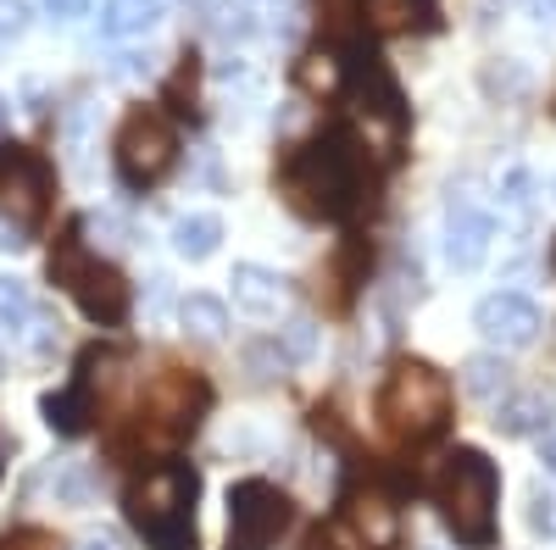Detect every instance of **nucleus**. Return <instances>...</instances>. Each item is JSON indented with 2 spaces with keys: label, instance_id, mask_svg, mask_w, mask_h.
<instances>
[{
  "label": "nucleus",
  "instance_id": "obj_20",
  "mask_svg": "<svg viewBox=\"0 0 556 550\" xmlns=\"http://www.w3.org/2000/svg\"><path fill=\"white\" fill-rule=\"evenodd\" d=\"M506 434H534L551 423V400L545 395H518V400H506L501 406V418H495Z\"/></svg>",
  "mask_w": 556,
  "mask_h": 550
},
{
  "label": "nucleus",
  "instance_id": "obj_25",
  "mask_svg": "<svg viewBox=\"0 0 556 550\" xmlns=\"http://www.w3.org/2000/svg\"><path fill=\"white\" fill-rule=\"evenodd\" d=\"M28 28V0H0V39H17Z\"/></svg>",
  "mask_w": 556,
  "mask_h": 550
},
{
  "label": "nucleus",
  "instance_id": "obj_3",
  "mask_svg": "<svg viewBox=\"0 0 556 550\" xmlns=\"http://www.w3.org/2000/svg\"><path fill=\"white\" fill-rule=\"evenodd\" d=\"M195 495H201V478L190 468L162 462L128 484L123 507L151 550H195Z\"/></svg>",
  "mask_w": 556,
  "mask_h": 550
},
{
  "label": "nucleus",
  "instance_id": "obj_5",
  "mask_svg": "<svg viewBox=\"0 0 556 550\" xmlns=\"http://www.w3.org/2000/svg\"><path fill=\"white\" fill-rule=\"evenodd\" d=\"M51 279L73 295V306L89 317V323H101V329H117L123 317H128V279L101 261L96 251L84 245V222H67L62 228V245L51 251Z\"/></svg>",
  "mask_w": 556,
  "mask_h": 550
},
{
  "label": "nucleus",
  "instance_id": "obj_14",
  "mask_svg": "<svg viewBox=\"0 0 556 550\" xmlns=\"http://www.w3.org/2000/svg\"><path fill=\"white\" fill-rule=\"evenodd\" d=\"M89 418H96V395H89V373L78 367V379L56 395H45V423H51L56 434H84Z\"/></svg>",
  "mask_w": 556,
  "mask_h": 550
},
{
  "label": "nucleus",
  "instance_id": "obj_1",
  "mask_svg": "<svg viewBox=\"0 0 556 550\" xmlns=\"http://www.w3.org/2000/svg\"><path fill=\"white\" fill-rule=\"evenodd\" d=\"M278 195L306 222H351L374 206V167H367V145L356 140V128L329 123L306 145H295L278 167Z\"/></svg>",
  "mask_w": 556,
  "mask_h": 550
},
{
  "label": "nucleus",
  "instance_id": "obj_34",
  "mask_svg": "<svg viewBox=\"0 0 556 550\" xmlns=\"http://www.w3.org/2000/svg\"><path fill=\"white\" fill-rule=\"evenodd\" d=\"M551 267H556V251H551Z\"/></svg>",
  "mask_w": 556,
  "mask_h": 550
},
{
  "label": "nucleus",
  "instance_id": "obj_31",
  "mask_svg": "<svg viewBox=\"0 0 556 550\" xmlns=\"http://www.w3.org/2000/svg\"><path fill=\"white\" fill-rule=\"evenodd\" d=\"M534 12H540V17H551V23H556V0H534Z\"/></svg>",
  "mask_w": 556,
  "mask_h": 550
},
{
  "label": "nucleus",
  "instance_id": "obj_23",
  "mask_svg": "<svg viewBox=\"0 0 556 550\" xmlns=\"http://www.w3.org/2000/svg\"><path fill=\"white\" fill-rule=\"evenodd\" d=\"M484 84H490V95H523V89H529V73H523L518 62H501V67L484 73Z\"/></svg>",
  "mask_w": 556,
  "mask_h": 550
},
{
  "label": "nucleus",
  "instance_id": "obj_6",
  "mask_svg": "<svg viewBox=\"0 0 556 550\" xmlns=\"http://www.w3.org/2000/svg\"><path fill=\"white\" fill-rule=\"evenodd\" d=\"M112 162H117V178L128 183V190H156L178 162V133H173L167 112L162 106H134L117 123Z\"/></svg>",
  "mask_w": 556,
  "mask_h": 550
},
{
  "label": "nucleus",
  "instance_id": "obj_30",
  "mask_svg": "<svg viewBox=\"0 0 556 550\" xmlns=\"http://www.w3.org/2000/svg\"><path fill=\"white\" fill-rule=\"evenodd\" d=\"M540 462H545V473H556V434H545V445H540Z\"/></svg>",
  "mask_w": 556,
  "mask_h": 550
},
{
  "label": "nucleus",
  "instance_id": "obj_7",
  "mask_svg": "<svg viewBox=\"0 0 556 550\" xmlns=\"http://www.w3.org/2000/svg\"><path fill=\"white\" fill-rule=\"evenodd\" d=\"M295 507L290 495L267 484V478H245L228 489V550H273L278 534L290 528Z\"/></svg>",
  "mask_w": 556,
  "mask_h": 550
},
{
  "label": "nucleus",
  "instance_id": "obj_17",
  "mask_svg": "<svg viewBox=\"0 0 556 550\" xmlns=\"http://www.w3.org/2000/svg\"><path fill=\"white\" fill-rule=\"evenodd\" d=\"M223 240V222L212 212H190V217H178L173 222V251L178 256H190V261H206Z\"/></svg>",
  "mask_w": 556,
  "mask_h": 550
},
{
  "label": "nucleus",
  "instance_id": "obj_32",
  "mask_svg": "<svg viewBox=\"0 0 556 550\" xmlns=\"http://www.w3.org/2000/svg\"><path fill=\"white\" fill-rule=\"evenodd\" d=\"M84 550H123V545H117V539H89Z\"/></svg>",
  "mask_w": 556,
  "mask_h": 550
},
{
  "label": "nucleus",
  "instance_id": "obj_10",
  "mask_svg": "<svg viewBox=\"0 0 556 550\" xmlns=\"http://www.w3.org/2000/svg\"><path fill=\"white\" fill-rule=\"evenodd\" d=\"M334 523L345 528V539L356 550H395L401 545V507H395L384 489H374V484L351 489L340 500V517Z\"/></svg>",
  "mask_w": 556,
  "mask_h": 550
},
{
  "label": "nucleus",
  "instance_id": "obj_18",
  "mask_svg": "<svg viewBox=\"0 0 556 550\" xmlns=\"http://www.w3.org/2000/svg\"><path fill=\"white\" fill-rule=\"evenodd\" d=\"M506 384H513V367H506L501 356H468V361H462V389H468V395L501 400Z\"/></svg>",
  "mask_w": 556,
  "mask_h": 550
},
{
  "label": "nucleus",
  "instance_id": "obj_2",
  "mask_svg": "<svg viewBox=\"0 0 556 550\" xmlns=\"http://www.w3.org/2000/svg\"><path fill=\"white\" fill-rule=\"evenodd\" d=\"M434 507L445 517V528L456 534V545L484 550L495 545V512H501V473L484 450L456 445L445 450V462L434 473Z\"/></svg>",
  "mask_w": 556,
  "mask_h": 550
},
{
  "label": "nucleus",
  "instance_id": "obj_13",
  "mask_svg": "<svg viewBox=\"0 0 556 550\" xmlns=\"http://www.w3.org/2000/svg\"><path fill=\"white\" fill-rule=\"evenodd\" d=\"M374 34H429L440 28V0H362Z\"/></svg>",
  "mask_w": 556,
  "mask_h": 550
},
{
  "label": "nucleus",
  "instance_id": "obj_11",
  "mask_svg": "<svg viewBox=\"0 0 556 550\" xmlns=\"http://www.w3.org/2000/svg\"><path fill=\"white\" fill-rule=\"evenodd\" d=\"M490 240H495L490 206L473 201L468 183H462V190H451V206H445V261H451L456 272H473V267H484Z\"/></svg>",
  "mask_w": 556,
  "mask_h": 550
},
{
  "label": "nucleus",
  "instance_id": "obj_28",
  "mask_svg": "<svg viewBox=\"0 0 556 550\" xmlns=\"http://www.w3.org/2000/svg\"><path fill=\"white\" fill-rule=\"evenodd\" d=\"M45 12H51L56 23H67V17H84L89 12V0H45Z\"/></svg>",
  "mask_w": 556,
  "mask_h": 550
},
{
  "label": "nucleus",
  "instance_id": "obj_15",
  "mask_svg": "<svg viewBox=\"0 0 556 550\" xmlns=\"http://www.w3.org/2000/svg\"><path fill=\"white\" fill-rule=\"evenodd\" d=\"M228 284H235V300H240L245 311H256V317H267V311L278 306V295H285V279H278V272H267V267H256V261H240Z\"/></svg>",
  "mask_w": 556,
  "mask_h": 550
},
{
  "label": "nucleus",
  "instance_id": "obj_27",
  "mask_svg": "<svg viewBox=\"0 0 556 550\" xmlns=\"http://www.w3.org/2000/svg\"><path fill=\"white\" fill-rule=\"evenodd\" d=\"M306 550H356V545L345 539V528H340V523H329V528H312Z\"/></svg>",
  "mask_w": 556,
  "mask_h": 550
},
{
  "label": "nucleus",
  "instance_id": "obj_16",
  "mask_svg": "<svg viewBox=\"0 0 556 550\" xmlns=\"http://www.w3.org/2000/svg\"><path fill=\"white\" fill-rule=\"evenodd\" d=\"M156 17H162V0H106L101 7V34L106 39H134V34L156 28Z\"/></svg>",
  "mask_w": 556,
  "mask_h": 550
},
{
  "label": "nucleus",
  "instance_id": "obj_19",
  "mask_svg": "<svg viewBox=\"0 0 556 550\" xmlns=\"http://www.w3.org/2000/svg\"><path fill=\"white\" fill-rule=\"evenodd\" d=\"M178 317H184V329H190L195 340H223L228 334V306L217 295H190L178 306Z\"/></svg>",
  "mask_w": 556,
  "mask_h": 550
},
{
  "label": "nucleus",
  "instance_id": "obj_9",
  "mask_svg": "<svg viewBox=\"0 0 556 550\" xmlns=\"http://www.w3.org/2000/svg\"><path fill=\"white\" fill-rule=\"evenodd\" d=\"M206 406H212V389L195 373H162V379H151L146 400H139V429L162 445H173L201 423Z\"/></svg>",
  "mask_w": 556,
  "mask_h": 550
},
{
  "label": "nucleus",
  "instance_id": "obj_24",
  "mask_svg": "<svg viewBox=\"0 0 556 550\" xmlns=\"http://www.w3.org/2000/svg\"><path fill=\"white\" fill-rule=\"evenodd\" d=\"M312 345H317V329L306 323V317H295V323L285 329V350H290L295 361H306V356H312Z\"/></svg>",
  "mask_w": 556,
  "mask_h": 550
},
{
  "label": "nucleus",
  "instance_id": "obj_21",
  "mask_svg": "<svg viewBox=\"0 0 556 550\" xmlns=\"http://www.w3.org/2000/svg\"><path fill=\"white\" fill-rule=\"evenodd\" d=\"M0 323L7 329H34V295L23 279H0Z\"/></svg>",
  "mask_w": 556,
  "mask_h": 550
},
{
  "label": "nucleus",
  "instance_id": "obj_8",
  "mask_svg": "<svg viewBox=\"0 0 556 550\" xmlns=\"http://www.w3.org/2000/svg\"><path fill=\"white\" fill-rule=\"evenodd\" d=\"M51 195H56L51 162L28 145H0V212H7L23 234L51 217Z\"/></svg>",
  "mask_w": 556,
  "mask_h": 550
},
{
  "label": "nucleus",
  "instance_id": "obj_26",
  "mask_svg": "<svg viewBox=\"0 0 556 550\" xmlns=\"http://www.w3.org/2000/svg\"><path fill=\"white\" fill-rule=\"evenodd\" d=\"M0 550H51V534L45 528H12V534H0Z\"/></svg>",
  "mask_w": 556,
  "mask_h": 550
},
{
  "label": "nucleus",
  "instance_id": "obj_12",
  "mask_svg": "<svg viewBox=\"0 0 556 550\" xmlns=\"http://www.w3.org/2000/svg\"><path fill=\"white\" fill-rule=\"evenodd\" d=\"M473 329L490 340V345H506V350H518L540 334V306L518 290H495L473 306Z\"/></svg>",
  "mask_w": 556,
  "mask_h": 550
},
{
  "label": "nucleus",
  "instance_id": "obj_33",
  "mask_svg": "<svg viewBox=\"0 0 556 550\" xmlns=\"http://www.w3.org/2000/svg\"><path fill=\"white\" fill-rule=\"evenodd\" d=\"M7 123H12V106H7V95H0V133H7Z\"/></svg>",
  "mask_w": 556,
  "mask_h": 550
},
{
  "label": "nucleus",
  "instance_id": "obj_22",
  "mask_svg": "<svg viewBox=\"0 0 556 550\" xmlns=\"http://www.w3.org/2000/svg\"><path fill=\"white\" fill-rule=\"evenodd\" d=\"M501 206H513V212H529V206H534V172H529V167H506V178H501Z\"/></svg>",
  "mask_w": 556,
  "mask_h": 550
},
{
  "label": "nucleus",
  "instance_id": "obj_4",
  "mask_svg": "<svg viewBox=\"0 0 556 550\" xmlns=\"http://www.w3.org/2000/svg\"><path fill=\"white\" fill-rule=\"evenodd\" d=\"M379 418H384V429H390L401 445L434 439V434L451 423V379L440 373V367H429V361L401 356L390 373H384Z\"/></svg>",
  "mask_w": 556,
  "mask_h": 550
},
{
  "label": "nucleus",
  "instance_id": "obj_29",
  "mask_svg": "<svg viewBox=\"0 0 556 550\" xmlns=\"http://www.w3.org/2000/svg\"><path fill=\"white\" fill-rule=\"evenodd\" d=\"M23 245H28V240H23V228L0 217V251H23Z\"/></svg>",
  "mask_w": 556,
  "mask_h": 550
}]
</instances>
